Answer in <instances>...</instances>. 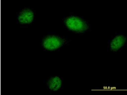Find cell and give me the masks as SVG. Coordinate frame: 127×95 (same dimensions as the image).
Returning a JSON list of instances; mask_svg holds the SVG:
<instances>
[{
  "mask_svg": "<svg viewBox=\"0 0 127 95\" xmlns=\"http://www.w3.org/2000/svg\"><path fill=\"white\" fill-rule=\"evenodd\" d=\"M64 23L68 29L77 33H83L89 29L88 23L78 17H67L64 19Z\"/></svg>",
  "mask_w": 127,
  "mask_h": 95,
  "instance_id": "cell-1",
  "label": "cell"
},
{
  "mask_svg": "<svg viewBox=\"0 0 127 95\" xmlns=\"http://www.w3.org/2000/svg\"><path fill=\"white\" fill-rule=\"evenodd\" d=\"M65 42V40L56 35H48L42 41V46L45 50L55 51L60 48Z\"/></svg>",
  "mask_w": 127,
  "mask_h": 95,
  "instance_id": "cell-2",
  "label": "cell"
},
{
  "mask_svg": "<svg viewBox=\"0 0 127 95\" xmlns=\"http://www.w3.org/2000/svg\"><path fill=\"white\" fill-rule=\"evenodd\" d=\"M34 12L29 8H26L19 12L18 20L21 24H30L34 19Z\"/></svg>",
  "mask_w": 127,
  "mask_h": 95,
  "instance_id": "cell-3",
  "label": "cell"
},
{
  "mask_svg": "<svg viewBox=\"0 0 127 95\" xmlns=\"http://www.w3.org/2000/svg\"><path fill=\"white\" fill-rule=\"evenodd\" d=\"M126 37L123 35H118L114 37L110 43V48L112 51H117L123 47L126 43Z\"/></svg>",
  "mask_w": 127,
  "mask_h": 95,
  "instance_id": "cell-4",
  "label": "cell"
},
{
  "mask_svg": "<svg viewBox=\"0 0 127 95\" xmlns=\"http://www.w3.org/2000/svg\"><path fill=\"white\" fill-rule=\"evenodd\" d=\"M62 80L58 76L52 77L47 81V86L51 91L55 92L60 90L62 85Z\"/></svg>",
  "mask_w": 127,
  "mask_h": 95,
  "instance_id": "cell-5",
  "label": "cell"
}]
</instances>
